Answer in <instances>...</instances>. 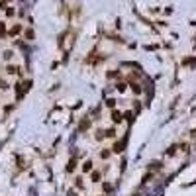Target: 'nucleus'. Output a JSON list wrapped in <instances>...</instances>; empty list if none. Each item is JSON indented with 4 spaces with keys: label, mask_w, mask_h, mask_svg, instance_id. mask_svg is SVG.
<instances>
[{
    "label": "nucleus",
    "mask_w": 196,
    "mask_h": 196,
    "mask_svg": "<svg viewBox=\"0 0 196 196\" xmlns=\"http://www.w3.org/2000/svg\"><path fill=\"white\" fill-rule=\"evenodd\" d=\"M124 145H126V139L116 141V143H114V147H112V153H122V151H124Z\"/></svg>",
    "instance_id": "nucleus-4"
},
{
    "label": "nucleus",
    "mask_w": 196,
    "mask_h": 196,
    "mask_svg": "<svg viewBox=\"0 0 196 196\" xmlns=\"http://www.w3.org/2000/svg\"><path fill=\"white\" fill-rule=\"evenodd\" d=\"M102 188H104V190H106V192H110V190H112V184H104Z\"/></svg>",
    "instance_id": "nucleus-19"
},
{
    "label": "nucleus",
    "mask_w": 196,
    "mask_h": 196,
    "mask_svg": "<svg viewBox=\"0 0 196 196\" xmlns=\"http://www.w3.org/2000/svg\"><path fill=\"white\" fill-rule=\"evenodd\" d=\"M75 167H77V161H75V159H71L69 165H67V171H69V173H73V171H75Z\"/></svg>",
    "instance_id": "nucleus-12"
},
{
    "label": "nucleus",
    "mask_w": 196,
    "mask_h": 196,
    "mask_svg": "<svg viewBox=\"0 0 196 196\" xmlns=\"http://www.w3.org/2000/svg\"><path fill=\"white\" fill-rule=\"evenodd\" d=\"M124 118H126L128 122H132V120H133V112H126V114H124Z\"/></svg>",
    "instance_id": "nucleus-14"
},
{
    "label": "nucleus",
    "mask_w": 196,
    "mask_h": 196,
    "mask_svg": "<svg viewBox=\"0 0 196 196\" xmlns=\"http://www.w3.org/2000/svg\"><path fill=\"white\" fill-rule=\"evenodd\" d=\"M18 71H20V67H16V65H8V67H6V73H8V75H16Z\"/></svg>",
    "instance_id": "nucleus-8"
},
{
    "label": "nucleus",
    "mask_w": 196,
    "mask_h": 196,
    "mask_svg": "<svg viewBox=\"0 0 196 196\" xmlns=\"http://www.w3.org/2000/svg\"><path fill=\"white\" fill-rule=\"evenodd\" d=\"M110 157V151H100V159H108Z\"/></svg>",
    "instance_id": "nucleus-16"
},
{
    "label": "nucleus",
    "mask_w": 196,
    "mask_h": 196,
    "mask_svg": "<svg viewBox=\"0 0 196 196\" xmlns=\"http://www.w3.org/2000/svg\"><path fill=\"white\" fill-rule=\"evenodd\" d=\"M69 196H77V192H75V190H71V192H69Z\"/></svg>",
    "instance_id": "nucleus-21"
},
{
    "label": "nucleus",
    "mask_w": 196,
    "mask_h": 196,
    "mask_svg": "<svg viewBox=\"0 0 196 196\" xmlns=\"http://www.w3.org/2000/svg\"><path fill=\"white\" fill-rule=\"evenodd\" d=\"M100 178H102V173L100 171H92L90 173V180L92 183H100Z\"/></svg>",
    "instance_id": "nucleus-5"
},
{
    "label": "nucleus",
    "mask_w": 196,
    "mask_h": 196,
    "mask_svg": "<svg viewBox=\"0 0 196 196\" xmlns=\"http://www.w3.org/2000/svg\"><path fill=\"white\" fill-rule=\"evenodd\" d=\"M106 137H116V129H114V128L108 129V132H106Z\"/></svg>",
    "instance_id": "nucleus-15"
},
{
    "label": "nucleus",
    "mask_w": 196,
    "mask_h": 196,
    "mask_svg": "<svg viewBox=\"0 0 196 196\" xmlns=\"http://www.w3.org/2000/svg\"><path fill=\"white\" fill-rule=\"evenodd\" d=\"M20 32H24V26H22V24H14L10 30H8V35H10V38H14V35H18Z\"/></svg>",
    "instance_id": "nucleus-3"
},
{
    "label": "nucleus",
    "mask_w": 196,
    "mask_h": 196,
    "mask_svg": "<svg viewBox=\"0 0 196 196\" xmlns=\"http://www.w3.org/2000/svg\"><path fill=\"white\" fill-rule=\"evenodd\" d=\"M110 120L114 122V124H122V120H124V114H122L120 110H112V114H110Z\"/></svg>",
    "instance_id": "nucleus-2"
},
{
    "label": "nucleus",
    "mask_w": 196,
    "mask_h": 196,
    "mask_svg": "<svg viewBox=\"0 0 196 196\" xmlns=\"http://www.w3.org/2000/svg\"><path fill=\"white\" fill-rule=\"evenodd\" d=\"M6 16H14V8H6Z\"/></svg>",
    "instance_id": "nucleus-18"
},
{
    "label": "nucleus",
    "mask_w": 196,
    "mask_h": 196,
    "mask_svg": "<svg viewBox=\"0 0 196 196\" xmlns=\"http://www.w3.org/2000/svg\"><path fill=\"white\" fill-rule=\"evenodd\" d=\"M73 43H75V32H69L59 39V47H63L65 51H69V49L73 47Z\"/></svg>",
    "instance_id": "nucleus-1"
},
{
    "label": "nucleus",
    "mask_w": 196,
    "mask_h": 196,
    "mask_svg": "<svg viewBox=\"0 0 196 196\" xmlns=\"http://www.w3.org/2000/svg\"><path fill=\"white\" fill-rule=\"evenodd\" d=\"M12 55H14L12 51H4V59H6V61H10V59H12Z\"/></svg>",
    "instance_id": "nucleus-17"
},
{
    "label": "nucleus",
    "mask_w": 196,
    "mask_h": 196,
    "mask_svg": "<svg viewBox=\"0 0 196 196\" xmlns=\"http://www.w3.org/2000/svg\"><path fill=\"white\" fill-rule=\"evenodd\" d=\"M83 173H92V161H84L83 163Z\"/></svg>",
    "instance_id": "nucleus-7"
},
{
    "label": "nucleus",
    "mask_w": 196,
    "mask_h": 196,
    "mask_svg": "<svg viewBox=\"0 0 196 196\" xmlns=\"http://www.w3.org/2000/svg\"><path fill=\"white\" fill-rule=\"evenodd\" d=\"M106 106L112 108V110H116V98H106Z\"/></svg>",
    "instance_id": "nucleus-10"
},
{
    "label": "nucleus",
    "mask_w": 196,
    "mask_h": 196,
    "mask_svg": "<svg viewBox=\"0 0 196 196\" xmlns=\"http://www.w3.org/2000/svg\"><path fill=\"white\" fill-rule=\"evenodd\" d=\"M126 86H128L126 83H116V90L122 94V92H126Z\"/></svg>",
    "instance_id": "nucleus-9"
},
{
    "label": "nucleus",
    "mask_w": 196,
    "mask_h": 196,
    "mask_svg": "<svg viewBox=\"0 0 196 196\" xmlns=\"http://www.w3.org/2000/svg\"><path fill=\"white\" fill-rule=\"evenodd\" d=\"M129 86H132V90H133L135 94H141V86H139V84H137V83H132V84H129Z\"/></svg>",
    "instance_id": "nucleus-13"
},
{
    "label": "nucleus",
    "mask_w": 196,
    "mask_h": 196,
    "mask_svg": "<svg viewBox=\"0 0 196 196\" xmlns=\"http://www.w3.org/2000/svg\"><path fill=\"white\" fill-rule=\"evenodd\" d=\"M0 88H2V90H6L8 86H6V83H2V81H0Z\"/></svg>",
    "instance_id": "nucleus-20"
},
{
    "label": "nucleus",
    "mask_w": 196,
    "mask_h": 196,
    "mask_svg": "<svg viewBox=\"0 0 196 196\" xmlns=\"http://www.w3.org/2000/svg\"><path fill=\"white\" fill-rule=\"evenodd\" d=\"M24 35H26V39H33V30L28 28V30H24Z\"/></svg>",
    "instance_id": "nucleus-11"
},
{
    "label": "nucleus",
    "mask_w": 196,
    "mask_h": 196,
    "mask_svg": "<svg viewBox=\"0 0 196 196\" xmlns=\"http://www.w3.org/2000/svg\"><path fill=\"white\" fill-rule=\"evenodd\" d=\"M75 186H77V188H81V190H84V188H86V186H84L83 177H77V178H75Z\"/></svg>",
    "instance_id": "nucleus-6"
}]
</instances>
